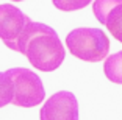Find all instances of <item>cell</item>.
Here are the masks:
<instances>
[{
    "instance_id": "6",
    "label": "cell",
    "mask_w": 122,
    "mask_h": 120,
    "mask_svg": "<svg viewBox=\"0 0 122 120\" xmlns=\"http://www.w3.org/2000/svg\"><path fill=\"white\" fill-rule=\"evenodd\" d=\"M103 72L105 77L111 83L116 84H122V50L105 59L103 62Z\"/></svg>"
},
{
    "instance_id": "11",
    "label": "cell",
    "mask_w": 122,
    "mask_h": 120,
    "mask_svg": "<svg viewBox=\"0 0 122 120\" xmlns=\"http://www.w3.org/2000/svg\"><path fill=\"white\" fill-rule=\"evenodd\" d=\"M13 2H24V0H13Z\"/></svg>"
},
{
    "instance_id": "7",
    "label": "cell",
    "mask_w": 122,
    "mask_h": 120,
    "mask_svg": "<svg viewBox=\"0 0 122 120\" xmlns=\"http://www.w3.org/2000/svg\"><path fill=\"white\" fill-rule=\"evenodd\" d=\"M105 27L111 33L113 38L122 44V3L110 11L107 22H105Z\"/></svg>"
},
{
    "instance_id": "8",
    "label": "cell",
    "mask_w": 122,
    "mask_h": 120,
    "mask_svg": "<svg viewBox=\"0 0 122 120\" xmlns=\"http://www.w3.org/2000/svg\"><path fill=\"white\" fill-rule=\"evenodd\" d=\"M122 3V0H94L92 3V11H94V16L102 25H105L107 22V17L110 14V11L113 10L114 6Z\"/></svg>"
},
{
    "instance_id": "1",
    "label": "cell",
    "mask_w": 122,
    "mask_h": 120,
    "mask_svg": "<svg viewBox=\"0 0 122 120\" xmlns=\"http://www.w3.org/2000/svg\"><path fill=\"white\" fill-rule=\"evenodd\" d=\"M19 53L41 72H53L63 64L66 50L56 31L41 22H30L19 41Z\"/></svg>"
},
{
    "instance_id": "3",
    "label": "cell",
    "mask_w": 122,
    "mask_h": 120,
    "mask_svg": "<svg viewBox=\"0 0 122 120\" xmlns=\"http://www.w3.org/2000/svg\"><path fill=\"white\" fill-rule=\"evenodd\" d=\"M13 87V101L11 105L20 108H33L44 101L46 91L41 78L35 72L24 67L10 69L5 72Z\"/></svg>"
},
{
    "instance_id": "5",
    "label": "cell",
    "mask_w": 122,
    "mask_h": 120,
    "mask_svg": "<svg viewBox=\"0 0 122 120\" xmlns=\"http://www.w3.org/2000/svg\"><path fill=\"white\" fill-rule=\"evenodd\" d=\"M41 120H78V101L69 91H60L50 97L39 111Z\"/></svg>"
},
{
    "instance_id": "2",
    "label": "cell",
    "mask_w": 122,
    "mask_h": 120,
    "mask_svg": "<svg viewBox=\"0 0 122 120\" xmlns=\"http://www.w3.org/2000/svg\"><path fill=\"white\" fill-rule=\"evenodd\" d=\"M66 45L78 59L99 62L110 52V39L100 28H75L66 36Z\"/></svg>"
},
{
    "instance_id": "10",
    "label": "cell",
    "mask_w": 122,
    "mask_h": 120,
    "mask_svg": "<svg viewBox=\"0 0 122 120\" xmlns=\"http://www.w3.org/2000/svg\"><path fill=\"white\" fill-rule=\"evenodd\" d=\"M92 0H52V3L55 5V8L61 11H77L81 8L88 6Z\"/></svg>"
},
{
    "instance_id": "9",
    "label": "cell",
    "mask_w": 122,
    "mask_h": 120,
    "mask_svg": "<svg viewBox=\"0 0 122 120\" xmlns=\"http://www.w3.org/2000/svg\"><path fill=\"white\" fill-rule=\"evenodd\" d=\"M13 101V87L10 78L0 72V108L10 105Z\"/></svg>"
},
{
    "instance_id": "4",
    "label": "cell",
    "mask_w": 122,
    "mask_h": 120,
    "mask_svg": "<svg viewBox=\"0 0 122 120\" xmlns=\"http://www.w3.org/2000/svg\"><path fill=\"white\" fill-rule=\"evenodd\" d=\"M30 22L31 19L17 6L11 3L0 5V39L8 48L17 52L20 36Z\"/></svg>"
}]
</instances>
